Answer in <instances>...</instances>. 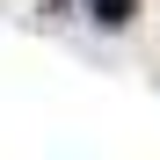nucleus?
<instances>
[{
  "label": "nucleus",
  "mask_w": 160,
  "mask_h": 160,
  "mask_svg": "<svg viewBox=\"0 0 160 160\" xmlns=\"http://www.w3.org/2000/svg\"><path fill=\"white\" fill-rule=\"evenodd\" d=\"M138 15V0H95V29H124Z\"/></svg>",
  "instance_id": "1"
}]
</instances>
